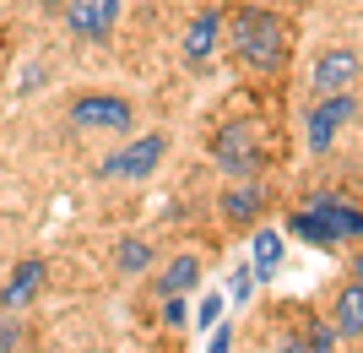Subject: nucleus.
<instances>
[{
  "label": "nucleus",
  "instance_id": "obj_5",
  "mask_svg": "<svg viewBox=\"0 0 363 353\" xmlns=\"http://www.w3.org/2000/svg\"><path fill=\"white\" fill-rule=\"evenodd\" d=\"M71 125L76 131H130L136 125V109L130 98H108V92H87V98H76L71 104Z\"/></svg>",
  "mask_w": 363,
  "mask_h": 353
},
{
  "label": "nucleus",
  "instance_id": "obj_8",
  "mask_svg": "<svg viewBox=\"0 0 363 353\" xmlns=\"http://www.w3.org/2000/svg\"><path fill=\"white\" fill-rule=\"evenodd\" d=\"M228 44V16L223 11H196L184 28V65H212V55Z\"/></svg>",
  "mask_w": 363,
  "mask_h": 353
},
{
  "label": "nucleus",
  "instance_id": "obj_14",
  "mask_svg": "<svg viewBox=\"0 0 363 353\" xmlns=\"http://www.w3.org/2000/svg\"><path fill=\"white\" fill-rule=\"evenodd\" d=\"M282 353H336V326L331 321H315L303 337H293Z\"/></svg>",
  "mask_w": 363,
  "mask_h": 353
},
{
  "label": "nucleus",
  "instance_id": "obj_4",
  "mask_svg": "<svg viewBox=\"0 0 363 353\" xmlns=\"http://www.w3.org/2000/svg\"><path fill=\"white\" fill-rule=\"evenodd\" d=\"M163 153H168V136L163 131H147V136L125 141L120 153H108L104 163H98V174H104V180H147V174H157Z\"/></svg>",
  "mask_w": 363,
  "mask_h": 353
},
{
  "label": "nucleus",
  "instance_id": "obj_3",
  "mask_svg": "<svg viewBox=\"0 0 363 353\" xmlns=\"http://www.w3.org/2000/svg\"><path fill=\"white\" fill-rule=\"evenodd\" d=\"M212 163H217L223 174H233V180H260V169H266L260 125H250V120L223 125V131L212 136Z\"/></svg>",
  "mask_w": 363,
  "mask_h": 353
},
{
  "label": "nucleus",
  "instance_id": "obj_16",
  "mask_svg": "<svg viewBox=\"0 0 363 353\" xmlns=\"http://www.w3.org/2000/svg\"><path fill=\"white\" fill-rule=\"evenodd\" d=\"M277 261H282V239H277L272 229H260V234H255V272H260V277H272Z\"/></svg>",
  "mask_w": 363,
  "mask_h": 353
},
{
  "label": "nucleus",
  "instance_id": "obj_9",
  "mask_svg": "<svg viewBox=\"0 0 363 353\" xmlns=\"http://www.w3.org/2000/svg\"><path fill=\"white\" fill-rule=\"evenodd\" d=\"M114 16H120V0H65V28L87 44H104L114 33Z\"/></svg>",
  "mask_w": 363,
  "mask_h": 353
},
{
  "label": "nucleus",
  "instance_id": "obj_19",
  "mask_svg": "<svg viewBox=\"0 0 363 353\" xmlns=\"http://www.w3.org/2000/svg\"><path fill=\"white\" fill-rule=\"evenodd\" d=\"M228 348H233V332H228V326L217 321V332H212V348H206V353H228Z\"/></svg>",
  "mask_w": 363,
  "mask_h": 353
},
{
  "label": "nucleus",
  "instance_id": "obj_1",
  "mask_svg": "<svg viewBox=\"0 0 363 353\" xmlns=\"http://www.w3.org/2000/svg\"><path fill=\"white\" fill-rule=\"evenodd\" d=\"M228 44H233V55L250 71L272 77L293 55V28H288V16H277L272 6H239L228 16Z\"/></svg>",
  "mask_w": 363,
  "mask_h": 353
},
{
  "label": "nucleus",
  "instance_id": "obj_10",
  "mask_svg": "<svg viewBox=\"0 0 363 353\" xmlns=\"http://www.w3.org/2000/svg\"><path fill=\"white\" fill-rule=\"evenodd\" d=\"M44 288V261L38 256H28V261H16V272H11V283L0 288V310H22V305H33V293Z\"/></svg>",
  "mask_w": 363,
  "mask_h": 353
},
{
  "label": "nucleus",
  "instance_id": "obj_12",
  "mask_svg": "<svg viewBox=\"0 0 363 353\" xmlns=\"http://www.w3.org/2000/svg\"><path fill=\"white\" fill-rule=\"evenodd\" d=\"M266 212V185L260 180H244V185H233L223 196V217L228 223H255V217Z\"/></svg>",
  "mask_w": 363,
  "mask_h": 353
},
{
  "label": "nucleus",
  "instance_id": "obj_13",
  "mask_svg": "<svg viewBox=\"0 0 363 353\" xmlns=\"http://www.w3.org/2000/svg\"><path fill=\"white\" fill-rule=\"evenodd\" d=\"M196 277H201L196 256H174V261L163 266V277H157V293H163V299H168V293H190V288H196Z\"/></svg>",
  "mask_w": 363,
  "mask_h": 353
},
{
  "label": "nucleus",
  "instance_id": "obj_17",
  "mask_svg": "<svg viewBox=\"0 0 363 353\" xmlns=\"http://www.w3.org/2000/svg\"><path fill=\"white\" fill-rule=\"evenodd\" d=\"M28 342H33V332L22 321H11V310L0 315V353H28Z\"/></svg>",
  "mask_w": 363,
  "mask_h": 353
},
{
  "label": "nucleus",
  "instance_id": "obj_20",
  "mask_svg": "<svg viewBox=\"0 0 363 353\" xmlns=\"http://www.w3.org/2000/svg\"><path fill=\"white\" fill-rule=\"evenodd\" d=\"M352 277H358V283H363V250H358V256H352Z\"/></svg>",
  "mask_w": 363,
  "mask_h": 353
},
{
  "label": "nucleus",
  "instance_id": "obj_7",
  "mask_svg": "<svg viewBox=\"0 0 363 353\" xmlns=\"http://www.w3.org/2000/svg\"><path fill=\"white\" fill-rule=\"evenodd\" d=\"M352 92H331V98H320L315 109H309V125H303V131H309V153H331V141L342 136V125L352 120Z\"/></svg>",
  "mask_w": 363,
  "mask_h": 353
},
{
  "label": "nucleus",
  "instance_id": "obj_2",
  "mask_svg": "<svg viewBox=\"0 0 363 353\" xmlns=\"http://www.w3.org/2000/svg\"><path fill=\"white\" fill-rule=\"evenodd\" d=\"M288 229L298 234L303 245H358L363 239V212L347 207V201H336V196H315L309 207H298V212L288 217Z\"/></svg>",
  "mask_w": 363,
  "mask_h": 353
},
{
  "label": "nucleus",
  "instance_id": "obj_6",
  "mask_svg": "<svg viewBox=\"0 0 363 353\" xmlns=\"http://www.w3.org/2000/svg\"><path fill=\"white\" fill-rule=\"evenodd\" d=\"M358 49H347V44H336V49H320V60H315V71H309V87H315V98H331V92H347V87H358Z\"/></svg>",
  "mask_w": 363,
  "mask_h": 353
},
{
  "label": "nucleus",
  "instance_id": "obj_15",
  "mask_svg": "<svg viewBox=\"0 0 363 353\" xmlns=\"http://www.w3.org/2000/svg\"><path fill=\"white\" fill-rule=\"evenodd\" d=\"M114 266H120L125 277L147 272V266H152V250H147V239H120V250H114Z\"/></svg>",
  "mask_w": 363,
  "mask_h": 353
},
{
  "label": "nucleus",
  "instance_id": "obj_11",
  "mask_svg": "<svg viewBox=\"0 0 363 353\" xmlns=\"http://www.w3.org/2000/svg\"><path fill=\"white\" fill-rule=\"evenodd\" d=\"M331 326H336V337H363V283L358 277L331 299Z\"/></svg>",
  "mask_w": 363,
  "mask_h": 353
},
{
  "label": "nucleus",
  "instance_id": "obj_21",
  "mask_svg": "<svg viewBox=\"0 0 363 353\" xmlns=\"http://www.w3.org/2000/svg\"><path fill=\"white\" fill-rule=\"evenodd\" d=\"M38 6H44V11H65V0H38Z\"/></svg>",
  "mask_w": 363,
  "mask_h": 353
},
{
  "label": "nucleus",
  "instance_id": "obj_18",
  "mask_svg": "<svg viewBox=\"0 0 363 353\" xmlns=\"http://www.w3.org/2000/svg\"><path fill=\"white\" fill-rule=\"evenodd\" d=\"M196 321H201V326H206V332H212V326H217V321H223V299H217V293H212V299H206V305H201V310H196Z\"/></svg>",
  "mask_w": 363,
  "mask_h": 353
}]
</instances>
